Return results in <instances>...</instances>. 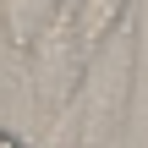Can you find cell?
Returning <instances> with one entry per match:
<instances>
[{
  "label": "cell",
  "mask_w": 148,
  "mask_h": 148,
  "mask_svg": "<svg viewBox=\"0 0 148 148\" xmlns=\"http://www.w3.org/2000/svg\"><path fill=\"white\" fill-rule=\"evenodd\" d=\"M77 0H5V49L11 60H33V49L55 33V22L71 11Z\"/></svg>",
  "instance_id": "obj_1"
},
{
  "label": "cell",
  "mask_w": 148,
  "mask_h": 148,
  "mask_svg": "<svg viewBox=\"0 0 148 148\" xmlns=\"http://www.w3.org/2000/svg\"><path fill=\"white\" fill-rule=\"evenodd\" d=\"M126 11H132V0H77V22H82L88 60H99V49L115 38V27H126Z\"/></svg>",
  "instance_id": "obj_2"
},
{
  "label": "cell",
  "mask_w": 148,
  "mask_h": 148,
  "mask_svg": "<svg viewBox=\"0 0 148 148\" xmlns=\"http://www.w3.org/2000/svg\"><path fill=\"white\" fill-rule=\"evenodd\" d=\"M0 148H33V143H27L16 126H0Z\"/></svg>",
  "instance_id": "obj_3"
}]
</instances>
